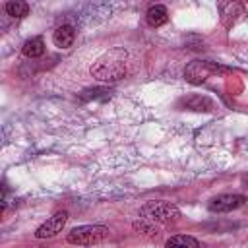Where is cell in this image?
<instances>
[{
  "mask_svg": "<svg viewBox=\"0 0 248 248\" xmlns=\"http://www.w3.org/2000/svg\"><path fill=\"white\" fill-rule=\"evenodd\" d=\"M21 52L27 56V58H39L43 52H45V43L41 37H33V39H27L21 46Z\"/></svg>",
  "mask_w": 248,
  "mask_h": 248,
  "instance_id": "cell-11",
  "label": "cell"
},
{
  "mask_svg": "<svg viewBox=\"0 0 248 248\" xmlns=\"http://www.w3.org/2000/svg\"><path fill=\"white\" fill-rule=\"evenodd\" d=\"M107 236H108V229L103 225H81V227L72 229L66 240L78 246H93V244L103 242Z\"/></svg>",
  "mask_w": 248,
  "mask_h": 248,
  "instance_id": "cell-3",
  "label": "cell"
},
{
  "mask_svg": "<svg viewBox=\"0 0 248 248\" xmlns=\"http://www.w3.org/2000/svg\"><path fill=\"white\" fill-rule=\"evenodd\" d=\"M217 10H219L221 23L227 29H231L240 19V16H244V6L238 4V2H219L217 4Z\"/></svg>",
  "mask_w": 248,
  "mask_h": 248,
  "instance_id": "cell-7",
  "label": "cell"
},
{
  "mask_svg": "<svg viewBox=\"0 0 248 248\" xmlns=\"http://www.w3.org/2000/svg\"><path fill=\"white\" fill-rule=\"evenodd\" d=\"M246 203V198L242 194H221L209 202V211L213 213H229Z\"/></svg>",
  "mask_w": 248,
  "mask_h": 248,
  "instance_id": "cell-4",
  "label": "cell"
},
{
  "mask_svg": "<svg viewBox=\"0 0 248 248\" xmlns=\"http://www.w3.org/2000/svg\"><path fill=\"white\" fill-rule=\"evenodd\" d=\"M213 72H217V68H215L211 62H205V60H192V62L186 66V70H184V78H186V81L198 85V83L205 81Z\"/></svg>",
  "mask_w": 248,
  "mask_h": 248,
  "instance_id": "cell-5",
  "label": "cell"
},
{
  "mask_svg": "<svg viewBox=\"0 0 248 248\" xmlns=\"http://www.w3.org/2000/svg\"><path fill=\"white\" fill-rule=\"evenodd\" d=\"M180 217H182L180 209L169 202H147L140 209V219H145L151 223L172 225V223H178Z\"/></svg>",
  "mask_w": 248,
  "mask_h": 248,
  "instance_id": "cell-2",
  "label": "cell"
},
{
  "mask_svg": "<svg viewBox=\"0 0 248 248\" xmlns=\"http://www.w3.org/2000/svg\"><path fill=\"white\" fill-rule=\"evenodd\" d=\"M178 107L188 108V110H198V112H200V110H211L215 105H213V101H211L209 97H205V95H188V97L180 99Z\"/></svg>",
  "mask_w": 248,
  "mask_h": 248,
  "instance_id": "cell-8",
  "label": "cell"
},
{
  "mask_svg": "<svg viewBox=\"0 0 248 248\" xmlns=\"http://www.w3.org/2000/svg\"><path fill=\"white\" fill-rule=\"evenodd\" d=\"M74 39H76V29L72 25H60L52 33V43L58 48H70L74 45Z\"/></svg>",
  "mask_w": 248,
  "mask_h": 248,
  "instance_id": "cell-9",
  "label": "cell"
},
{
  "mask_svg": "<svg viewBox=\"0 0 248 248\" xmlns=\"http://www.w3.org/2000/svg\"><path fill=\"white\" fill-rule=\"evenodd\" d=\"M66 221H68V213L66 211H56L52 217H48L43 225L37 227L35 236L37 238H52V236H56L64 229Z\"/></svg>",
  "mask_w": 248,
  "mask_h": 248,
  "instance_id": "cell-6",
  "label": "cell"
},
{
  "mask_svg": "<svg viewBox=\"0 0 248 248\" xmlns=\"http://www.w3.org/2000/svg\"><path fill=\"white\" fill-rule=\"evenodd\" d=\"M6 12H8V16L19 19V17H25L29 14V4L21 2V0H12V2L6 4Z\"/></svg>",
  "mask_w": 248,
  "mask_h": 248,
  "instance_id": "cell-13",
  "label": "cell"
},
{
  "mask_svg": "<svg viewBox=\"0 0 248 248\" xmlns=\"http://www.w3.org/2000/svg\"><path fill=\"white\" fill-rule=\"evenodd\" d=\"M91 76L99 81H118L126 76V52L122 48H112L103 54L93 66Z\"/></svg>",
  "mask_w": 248,
  "mask_h": 248,
  "instance_id": "cell-1",
  "label": "cell"
},
{
  "mask_svg": "<svg viewBox=\"0 0 248 248\" xmlns=\"http://www.w3.org/2000/svg\"><path fill=\"white\" fill-rule=\"evenodd\" d=\"M165 248H200V242L190 234H174L167 240Z\"/></svg>",
  "mask_w": 248,
  "mask_h": 248,
  "instance_id": "cell-12",
  "label": "cell"
},
{
  "mask_svg": "<svg viewBox=\"0 0 248 248\" xmlns=\"http://www.w3.org/2000/svg\"><path fill=\"white\" fill-rule=\"evenodd\" d=\"M145 19H147V23H149L151 27H161L163 23H167V19H169V12H167L165 6L155 4V6H151V8L147 10Z\"/></svg>",
  "mask_w": 248,
  "mask_h": 248,
  "instance_id": "cell-10",
  "label": "cell"
}]
</instances>
